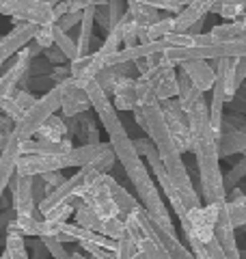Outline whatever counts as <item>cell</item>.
Returning a JSON list of instances; mask_svg holds the SVG:
<instances>
[{
  "mask_svg": "<svg viewBox=\"0 0 246 259\" xmlns=\"http://www.w3.org/2000/svg\"><path fill=\"white\" fill-rule=\"evenodd\" d=\"M227 209H229V216H231V223L235 229L246 225V194L235 201H227Z\"/></svg>",
  "mask_w": 246,
  "mask_h": 259,
  "instance_id": "obj_30",
  "label": "cell"
},
{
  "mask_svg": "<svg viewBox=\"0 0 246 259\" xmlns=\"http://www.w3.org/2000/svg\"><path fill=\"white\" fill-rule=\"evenodd\" d=\"M143 78H147L153 87L155 97L160 102H167L171 97H177V71L175 65L167 61L162 54L155 56V63L151 65V69L143 74Z\"/></svg>",
  "mask_w": 246,
  "mask_h": 259,
  "instance_id": "obj_9",
  "label": "cell"
},
{
  "mask_svg": "<svg viewBox=\"0 0 246 259\" xmlns=\"http://www.w3.org/2000/svg\"><path fill=\"white\" fill-rule=\"evenodd\" d=\"M61 87H63V100H61V110L65 119H71V117H78L80 112H87L91 108V102H89V95L85 93V89L78 87L73 82V78H65L61 80Z\"/></svg>",
  "mask_w": 246,
  "mask_h": 259,
  "instance_id": "obj_13",
  "label": "cell"
},
{
  "mask_svg": "<svg viewBox=\"0 0 246 259\" xmlns=\"http://www.w3.org/2000/svg\"><path fill=\"white\" fill-rule=\"evenodd\" d=\"M218 5V0H192L182 13L175 15V32H186L188 28L199 20H205V15Z\"/></svg>",
  "mask_w": 246,
  "mask_h": 259,
  "instance_id": "obj_17",
  "label": "cell"
},
{
  "mask_svg": "<svg viewBox=\"0 0 246 259\" xmlns=\"http://www.w3.org/2000/svg\"><path fill=\"white\" fill-rule=\"evenodd\" d=\"M11 97H13V102L18 104V108H20L22 112H26V110L32 106V104L37 102V97L32 95V93L28 91V89H26V91H15Z\"/></svg>",
  "mask_w": 246,
  "mask_h": 259,
  "instance_id": "obj_39",
  "label": "cell"
},
{
  "mask_svg": "<svg viewBox=\"0 0 246 259\" xmlns=\"http://www.w3.org/2000/svg\"><path fill=\"white\" fill-rule=\"evenodd\" d=\"M73 212H76V201H73V203H63L59 207H54L52 212H48L44 218H48V221H67V216H71Z\"/></svg>",
  "mask_w": 246,
  "mask_h": 259,
  "instance_id": "obj_38",
  "label": "cell"
},
{
  "mask_svg": "<svg viewBox=\"0 0 246 259\" xmlns=\"http://www.w3.org/2000/svg\"><path fill=\"white\" fill-rule=\"evenodd\" d=\"M177 67L186 71L190 82L199 89V91H203V93L212 91L214 80H216V71L208 61H184V63H179Z\"/></svg>",
  "mask_w": 246,
  "mask_h": 259,
  "instance_id": "obj_16",
  "label": "cell"
},
{
  "mask_svg": "<svg viewBox=\"0 0 246 259\" xmlns=\"http://www.w3.org/2000/svg\"><path fill=\"white\" fill-rule=\"evenodd\" d=\"M171 32H175V15H171V18H160L155 24H151L149 30H147V39L149 41H155V39H162L171 35Z\"/></svg>",
  "mask_w": 246,
  "mask_h": 259,
  "instance_id": "obj_29",
  "label": "cell"
},
{
  "mask_svg": "<svg viewBox=\"0 0 246 259\" xmlns=\"http://www.w3.org/2000/svg\"><path fill=\"white\" fill-rule=\"evenodd\" d=\"M41 244L46 246V250L50 253L54 259H71V253H67L65 250V244L63 242H59L56 238H50V236H41Z\"/></svg>",
  "mask_w": 246,
  "mask_h": 259,
  "instance_id": "obj_34",
  "label": "cell"
},
{
  "mask_svg": "<svg viewBox=\"0 0 246 259\" xmlns=\"http://www.w3.org/2000/svg\"><path fill=\"white\" fill-rule=\"evenodd\" d=\"M37 134H39V139H44V141L61 143L65 136H67V123H65L63 119H59L56 115H52L44 125H41V130Z\"/></svg>",
  "mask_w": 246,
  "mask_h": 259,
  "instance_id": "obj_25",
  "label": "cell"
},
{
  "mask_svg": "<svg viewBox=\"0 0 246 259\" xmlns=\"http://www.w3.org/2000/svg\"><path fill=\"white\" fill-rule=\"evenodd\" d=\"M177 100L182 104V108L186 110V115L196 102L203 100V91H199V89L190 82V78H188L184 69L177 71Z\"/></svg>",
  "mask_w": 246,
  "mask_h": 259,
  "instance_id": "obj_22",
  "label": "cell"
},
{
  "mask_svg": "<svg viewBox=\"0 0 246 259\" xmlns=\"http://www.w3.org/2000/svg\"><path fill=\"white\" fill-rule=\"evenodd\" d=\"M13 130H15V121L13 119H9L7 115L0 117V151H3L7 147V143L11 141Z\"/></svg>",
  "mask_w": 246,
  "mask_h": 259,
  "instance_id": "obj_37",
  "label": "cell"
},
{
  "mask_svg": "<svg viewBox=\"0 0 246 259\" xmlns=\"http://www.w3.org/2000/svg\"><path fill=\"white\" fill-rule=\"evenodd\" d=\"M242 22H244V28H246V13H244V18H242Z\"/></svg>",
  "mask_w": 246,
  "mask_h": 259,
  "instance_id": "obj_49",
  "label": "cell"
},
{
  "mask_svg": "<svg viewBox=\"0 0 246 259\" xmlns=\"http://www.w3.org/2000/svg\"><path fill=\"white\" fill-rule=\"evenodd\" d=\"M182 3H184V5L188 7V5H190V3H192V0H182Z\"/></svg>",
  "mask_w": 246,
  "mask_h": 259,
  "instance_id": "obj_48",
  "label": "cell"
},
{
  "mask_svg": "<svg viewBox=\"0 0 246 259\" xmlns=\"http://www.w3.org/2000/svg\"><path fill=\"white\" fill-rule=\"evenodd\" d=\"M61 100H63V87H61V82H56L50 91H46L18 121H15L13 134L18 136L20 141H30L41 130V125H44L54 112H59Z\"/></svg>",
  "mask_w": 246,
  "mask_h": 259,
  "instance_id": "obj_4",
  "label": "cell"
},
{
  "mask_svg": "<svg viewBox=\"0 0 246 259\" xmlns=\"http://www.w3.org/2000/svg\"><path fill=\"white\" fill-rule=\"evenodd\" d=\"M244 156H246V151H244Z\"/></svg>",
  "mask_w": 246,
  "mask_h": 259,
  "instance_id": "obj_50",
  "label": "cell"
},
{
  "mask_svg": "<svg viewBox=\"0 0 246 259\" xmlns=\"http://www.w3.org/2000/svg\"><path fill=\"white\" fill-rule=\"evenodd\" d=\"M0 259H9V255H7V250H3V253H0Z\"/></svg>",
  "mask_w": 246,
  "mask_h": 259,
  "instance_id": "obj_47",
  "label": "cell"
},
{
  "mask_svg": "<svg viewBox=\"0 0 246 259\" xmlns=\"http://www.w3.org/2000/svg\"><path fill=\"white\" fill-rule=\"evenodd\" d=\"M218 214H220V203H205V205L188 209L186 216L179 218L186 240H196L201 244H208L214 238Z\"/></svg>",
  "mask_w": 246,
  "mask_h": 259,
  "instance_id": "obj_6",
  "label": "cell"
},
{
  "mask_svg": "<svg viewBox=\"0 0 246 259\" xmlns=\"http://www.w3.org/2000/svg\"><path fill=\"white\" fill-rule=\"evenodd\" d=\"M71 259H87V257L82 253H71Z\"/></svg>",
  "mask_w": 246,
  "mask_h": 259,
  "instance_id": "obj_45",
  "label": "cell"
},
{
  "mask_svg": "<svg viewBox=\"0 0 246 259\" xmlns=\"http://www.w3.org/2000/svg\"><path fill=\"white\" fill-rule=\"evenodd\" d=\"M112 104L119 112H132L138 106L136 97V78H119L112 89Z\"/></svg>",
  "mask_w": 246,
  "mask_h": 259,
  "instance_id": "obj_18",
  "label": "cell"
},
{
  "mask_svg": "<svg viewBox=\"0 0 246 259\" xmlns=\"http://www.w3.org/2000/svg\"><path fill=\"white\" fill-rule=\"evenodd\" d=\"M218 156L220 158H231L233 153L246 151V132L242 130H227L218 136Z\"/></svg>",
  "mask_w": 246,
  "mask_h": 259,
  "instance_id": "obj_21",
  "label": "cell"
},
{
  "mask_svg": "<svg viewBox=\"0 0 246 259\" xmlns=\"http://www.w3.org/2000/svg\"><path fill=\"white\" fill-rule=\"evenodd\" d=\"M112 180H114V177H110L108 173H102V175L93 177L91 182H87L85 188L78 192V199L87 207H91L95 212V216L102 218V221H110V218L119 216V207L112 201V194H110Z\"/></svg>",
  "mask_w": 246,
  "mask_h": 259,
  "instance_id": "obj_5",
  "label": "cell"
},
{
  "mask_svg": "<svg viewBox=\"0 0 246 259\" xmlns=\"http://www.w3.org/2000/svg\"><path fill=\"white\" fill-rule=\"evenodd\" d=\"M246 177V156L240 160V162H235V164L229 168V173L223 175V182H225V190L229 192L231 188H235L237 182H242Z\"/></svg>",
  "mask_w": 246,
  "mask_h": 259,
  "instance_id": "obj_31",
  "label": "cell"
},
{
  "mask_svg": "<svg viewBox=\"0 0 246 259\" xmlns=\"http://www.w3.org/2000/svg\"><path fill=\"white\" fill-rule=\"evenodd\" d=\"M110 194H112V201H114V203H117V207H119V216H121V218L130 216L138 205H141V203H138V199H134L132 194H130L126 188H123V186H121L117 180H112V184H110Z\"/></svg>",
  "mask_w": 246,
  "mask_h": 259,
  "instance_id": "obj_23",
  "label": "cell"
},
{
  "mask_svg": "<svg viewBox=\"0 0 246 259\" xmlns=\"http://www.w3.org/2000/svg\"><path fill=\"white\" fill-rule=\"evenodd\" d=\"M205 248H208V255H210V259H229L227 257V253L223 250V246L218 244V240L216 238H212L208 244H205Z\"/></svg>",
  "mask_w": 246,
  "mask_h": 259,
  "instance_id": "obj_41",
  "label": "cell"
},
{
  "mask_svg": "<svg viewBox=\"0 0 246 259\" xmlns=\"http://www.w3.org/2000/svg\"><path fill=\"white\" fill-rule=\"evenodd\" d=\"M41 177H44V182H46V186H48V188H50V192H52L54 188H59V186H61V184H63L65 180H67V177H63V175H61V171L44 173Z\"/></svg>",
  "mask_w": 246,
  "mask_h": 259,
  "instance_id": "obj_42",
  "label": "cell"
},
{
  "mask_svg": "<svg viewBox=\"0 0 246 259\" xmlns=\"http://www.w3.org/2000/svg\"><path fill=\"white\" fill-rule=\"evenodd\" d=\"M114 253H117L119 259H134V255L138 253L136 240L126 231V236H123L121 240H117V250H114Z\"/></svg>",
  "mask_w": 246,
  "mask_h": 259,
  "instance_id": "obj_33",
  "label": "cell"
},
{
  "mask_svg": "<svg viewBox=\"0 0 246 259\" xmlns=\"http://www.w3.org/2000/svg\"><path fill=\"white\" fill-rule=\"evenodd\" d=\"M0 15L13 18L15 22H30L37 26L54 24V5L41 0H0Z\"/></svg>",
  "mask_w": 246,
  "mask_h": 259,
  "instance_id": "obj_7",
  "label": "cell"
},
{
  "mask_svg": "<svg viewBox=\"0 0 246 259\" xmlns=\"http://www.w3.org/2000/svg\"><path fill=\"white\" fill-rule=\"evenodd\" d=\"M44 54H46V61H50V63H65V61H67V59H65V54L59 50V48H56V46H52V48H48V50H44Z\"/></svg>",
  "mask_w": 246,
  "mask_h": 259,
  "instance_id": "obj_43",
  "label": "cell"
},
{
  "mask_svg": "<svg viewBox=\"0 0 246 259\" xmlns=\"http://www.w3.org/2000/svg\"><path fill=\"white\" fill-rule=\"evenodd\" d=\"M210 35L216 41H235V39H244L246 37V28L242 20H233V22H225V24H216L212 26Z\"/></svg>",
  "mask_w": 246,
  "mask_h": 259,
  "instance_id": "obj_24",
  "label": "cell"
},
{
  "mask_svg": "<svg viewBox=\"0 0 246 259\" xmlns=\"http://www.w3.org/2000/svg\"><path fill=\"white\" fill-rule=\"evenodd\" d=\"M52 30H54V46L65 54V59H67L69 63L76 61V41H73L65 30H61L59 26H56V22L52 24Z\"/></svg>",
  "mask_w": 246,
  "mask_h": 259,
  "instance_id": "obj_27",
  "label": "cell"
},
{
  "mask_svg": "<svg viewBox=\"0 0 246 259\" xmlns=\"http://www.w3.org/2000/svg\"><path fill=\"white\" fill-rule=\"evenodd\" d=\"M244 229H246V225H244Z\"/></svg>",
  "mask_w": 246,
  "mask_h": 259,
  "instance_id": "obj_51",
  "label": "cell"
},
{
  "mask_svg": "<svg viewBox=\"0 0 246 259\" xmlns=\"http://www.w3.org/2000/svg\"><path fill=\"white\" fill-rule=\"evenodd\" d=\"M30 63H32V56H30V50L26 46L18 52V61H15L11 67L0 76V104L18 91V84H22L24 80H28Z\"/></svg>",
  "mask_w": 246,
  "mask_h": 259,
  "instance_id": "obj_12",
  "label": "cell"
},
{
  "mask_svg": "<svg viewBox=\"0 0 246 259\" xmlns=\"http://www.w3.org/2000/svg\"><path fill=\"white\" fill-rule=\"evenodd\" d=\"M20 139L18 136H11V141L7 143V147L0 151V199H3L5 190L9 188V182L11 177L15 175V171H18V160H20Z\"/></svg>",
  "mask_w": 246,
  "mask_h": 259,
  "instance_id": "obj_15",
  "label": "cell"
},
{
  "mask_svg": "<svg viewBox=\"0 0 246 259\" xmlns=\"http://www.w3.org/2000/svg\"><path fill=\"white\" fill-rule=\"evenodd\" d=\"M246 80V56H240V59H233V65H231V82H229V97L237 95V91L242 89Z\"/></svg>",
  "mask_w": 246,
  "mask_h": 259,
  "instance_id": "obj_26",
  "label": "cell"
},
{
  "mask_svg": "<svg viewBox=\"0 0 246 259\" xmlns=\"http://www.w3.org/2000/svg\"><path fill=\"white\" fill-rule=\"evenodd\" d=\"M37 28V24L30 22H15L13 30L7 32L5 37H0V67L35 39Z\"/></svg>",
  "mask_w": 246,
  "mask_h": 259,
  "instance_id": "obj_11",
  "label": "cell"
},
{
  "mask_svg": "<svg viewBox=\"0 0 246 259\" xmlns=\"http://www.w3.org/2000/svg\"><path fill=\"white\" fill-rule=\"evenodd\" d=\"M32 180H35V177L20 175L18 171H15V175L11 177L9 188L13 192V212H15V216L44 218L37 212V201H35V194H32Z\"/></svg>",
  "mask_w": 246,
  "mask_h": 259,
  "instance_id": "obj_10",
  "label": "cell"
},
{
  "mask_svg": "<svg viewBox=\"0 0 246 259\" xmlns=\"http://www.w3.org/2000/svg\"><path fill=\"white\" fill-rule=\"evenodd\" d=\"M41 50H48V48L54 46V30H52V24H46V26H39L37 28V35L32 39Z\"/></svg>",
  "mask_w": 246,
  "mask_h": 259,
  "instance_id": "obj_35",
  "label": "cell"
},
{
  "mask_svg": "<svg viewBox=\"0 0 246 259\" xmlns=\"http://www.w3.org/2000/svg\"><path fill=\"white\" fill-rule=\"evenodd\" d=\"M80 35L76 39V59L91 54V44H93V26H95V7L82 11V20H80Z\"/></svg>",
  "mask_w": 246,
  "mask_h": 259,
  "instance_id": "obj_20",
  "label": "cell"
},
{
  "mask_svg": "<svg viewBox=\"0 0 246 259\" xmlns=\"http://www.w3.org/2000/svg\"><path fill=\"white\" fill-rule=\"evenodd\" d=\"M214 238L218 240V244L223 246V250L227 253L229 259H242V250L237 248V242H235V227L231 223V216H229L227 201L220 203L218 223L214 227Z\"/></svg>",
  "mask_w": 246,
  "mask_h": 259,
  "instance_id": "obj_14",
  "label": "cell"
},
{
  "mask_svg": "<svg viewBox=\"0 0 246 259\" xmlns=\"http://www.w3.org/2000/svg\"><path fill=\"white\" fill-rule=\"evenodd\" d=\"M136 97H138L136 108L141 110V115L145 119L143 130L147 132V136H149V141L155 145V149H158L160 160H162V164L167 166L169 177L186 197H190L196 203H201V197H199V192L194 190L190 173H188V168L182 160V151L177 149L173 136H171V130H169L167 119H164V112H162V102L155 97L151 82L143 76L136 78Z\"/></svg>",
  "mask_w": 246,
  "mask_h": 259,
  "instance_id": "obj_1",
  "label": "cell"
},
{
  "mask_svg": "<svg viewBox=\"0 0 246 259\" xmlns=\"http://www.w3.org/2000/svg\"><path fill=\"white\" fill-rule=\"evenodd\" d=\"M138 3H143L147 7H151V9H158V11H169V13H182L186 9V5L182 0H138Z\"/></svg>",
  "mask_w": 246,
  "mask_h": 259,
  "instance_id": "obj_32",
  "label": "cell"
},
{
  "mask_svg": "<svg viewBox=\"0 0 246 259\" xmlns=\"http://www.w3.org/2000/svg\"><path fill=\"white\" fill-rule=\"evenodd\" d=\"M5 250L9 259H28L26 242H24V236H20V233H7Z\"/></svg>",
  "mask_w": 246,
  "mask_h": 259,
  "instance_id": "obj_28",
  "label": "cell"
},
{
  "mask_svg": "<svg viewBox=\"0 0 246 259\" xmlns=\"http://www.w3.org/2000/svg\"><path fill=\"white\" fill-rule=\"evenodd\" d=\"M71 139L69 136H65V139L61 143H52V141H22L20 143V153L22 156H56V153H63L71 149Z\"/></svg>",
  "mask_w": 246,
  "mask_h": 259,
  "instance_id": "obj_19",
  "label": "cell"
},
{
  "mask_svg": "<svg viewBox=\"0 0 246 259\" xmlns=\"http://www.w3.org/2000/svg\"><path fill=\"white\" fill-rule=\"evenodd\" d=\"M80 20H82V11H76V13H71V11H67L63 15V18H59L56 20V26H59L61 30H65L67 32L69 28H73L76 24H80Z\"/></svg>",
  "mask_w": 246,
  "mask_h": 259,
  "instance_id": "obj_40",
  "label": "cell"
},
{
  "mask_svg": "<svg viewBox=\"0 0 246 259\" xmlns=\"http://www.w3.org/2000/svg\"><path fill=\"white\" fill-rule=\"evenodd\" d=\"M218 5H231V7H237L246 13V0H218Z\"/></svg>",
  "mask_w": 246,
  "mask_h": 259,
  "instance_id": "obj_44",
  "label": "cell"
},
{
  "mask_svg": "<svg viewBox=\"0 0 246 259\" xmlns=\"http://www.w3.org/2000/svg\"><path fill=\"white\" fill-rule=\"evenodd\" d=\"M80 246H82V250H87V253L91 255V259H119L114 250L102 248L97 244H91V242H80Z\"/></svg>",
  "mask_w": 246,
  "mask_h": 259,
  "instance_id": "obj_36",
  "label": "cell"
},
{
  "mask_svg": "<svg viewBox=\"0 0 246 259\" xmlns=\"http://www.w3.org/2000/svg\"><path fill=\"white\" fill-rule=\"evenodd\" d=\"M128 180L132 182L134 190H136L138 203L145 207V212L151 216V221H153L155 225H160L164 231L177 233L175 227H173V221H171L169 207H167V203L162 201L160 190H158V186H155L153 177H151V173H149V168H147L145 162H143L141 166H136L132 173H128Z\"/></svg>",
  "mask_w": 246,
  "mask_h": 259,
  "instance_id": "obj_3",
  "label": "cell"
},
{
  "mask_svg": "<svg viewBox=\"0 0 246 259\" xmlns=\"http://www.w3.org/2000/svg\"><path fill=\"white\" fill-rule=\"evenodd\" d=\"M162 112H164V119H167V125L171 130V136H173L177 149L182 153L192 151V136H190V125H188V115L177 97H171V100L162 102Z\"/></svg>",
  "mask_w": 246,
  "mask_h": 259,
  "instance_id": "obj_8",
  "label": "cell"
},
{
  "mask_svg": "<svg viewBox=\"0 0 246 259\" xmlns=\"http://www.w3.org/2000/svg\"><path fill=\"white\" fill-rule=\"evenodd\" d=\"M41 3H48V5H56L59 0H41Z\"/></svg>",
  "mask_w": 246,
  "mask_h": 259,
  "instance_id": "obj_46",
  "label": "cell"
},
{
  "mask_svg": "<svg viewBox=\"0 0 246 259\" xmlns=\"http://www.w3.org/2000/svg\"><path fill=\"white\" fill-rule=\"evenodd\" d=\"M188 125L192 136V153L196 158V171L201 180V192L205 203H223L227 201V190L220 171V156H218V134L212 127L210 108L205 100L196 102L188 110Z\"/></svg>",
  "mask_w": 246,
  "mask_h": 259,
  "instance_id": "obj_2",
  "label": "cell"
}]
</instances>
